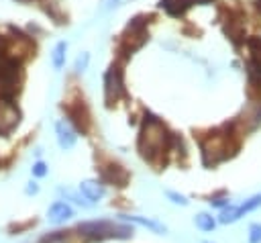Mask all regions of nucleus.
<instances>
[{
  "instance_id": "f257e3e1",
  "label": "nucleus",
  "mask_w": 261,
  "mask_h": 243,
  "mask_svg": "<svg viewBox=\"0 0 261 243\" xmlns=\"http://www.w3.org/2000/svg\"><path fill=\"white\" fill-rule=\"evenodd\" d=\"M169 139L171 137L167 135L165 127L157 118H149V120H145L141 135H139V151L145 159L153 161L163 149H167Z\"/></svg>"
},
{
  "instance_id": "f03ea898",
  "label": "nucleus",
  "mask_w": 261,
  "mask_h": 243,
  "mask_svg": "<svg viewBox=\"0 0 261 243\" xmlns=\"http://www.w3.org/2000/svg\"><path fill=\"white\" fill-rule=\"evenodd\" d=\"M77 231L84 239L88 241H104V239H126V237H133V227H126V225H114L110 221H86V223H80L77 225Z\"/></svg>"
},
{
  "instance_id": "7ed1b4c3",
  "label": "nucleus",
  "mask_w": 261,
  "mask_h": 243,
  "mask_svg": "<svg viewBox=\"0 0 261 243\" xmlns=\"http://www.w3.org/2000/svg\"><path fill=\"white\" fill-rule=\"evenodd\" d=\"M147 29H145V20L141 16H137L135 20H130V25L126 27V33H124V39H122V45L126 47V51H135L139 49L145 41H147Z\"/></svg>"
},
{
  "instance_id": "20e7f679",
  "label": "nucleus",
  "mask_w": 261,
  "mask_h": 243,
  "mask_svg": "<svg viewBox=\"0 0 261 243\" xmlns=\"http://www.w3.org/2000/svg\"><path fill=\"white\" fill-rule=\"evenodd\" d=\"M249 61H247V74L253 84L261 86V39H249Z\"/></svg>"
},
{
  "instance_id": "39448f33",
  "label": "nucleus",
  "mask_w": 261,
  "mask_h": 243,
  "mask_svg": "<svg viewBox=\"0 0 261 243\" xmlns=\"http://www.w3.org/2000/svg\"><path fill=\"white\" fill-rule=\"evenodd\" d=\"M18 69H20V63L14 57H10L4 49H0V84L12 86L14 80L18 78Z\"/></svg>"
},
{
  "instance_id": "423d86ee",
  "label": "nucleus",
  "mask_w": 261,
  "mask_h": 243,
  "mask_svg": "<svg viewBox=\"0 0 261 243\" xmlns=\"http://www.w3.org/2000/svg\"><path fill=\"white\" fill-rule=\"evenodd\" d=\"M122 94V74L118 67H110L106 74V102L112 104L118 100V96Z\"/></svg>"
},
{
  "instance_id": "0eeeda50",
  "label": "nucleus",
  "mask_w": 261,
  "mask_h": 243,
  "mask_svg": "<svg viewBox=\"0 0 261 243\" xmlns=\"http://www.w3.org/2000/svg\"><path fill=\"white\" fill-rule=\"evenodd\" d=\"M73 216V208L65 202V200H55L51 206H49V210H47V218H49V223H53V225H63L65 221H69Z\"/></svg>"
},
{
  "instance_id": "6e6552de",
  "label": "nucleus",
  "mask_w": 261,
  "mask_h": 243,
  "mask_svg": "<svg viewBox=\"0 0 261 243\" xmlns=\"http://www.w3.org/2000/svg\"><path fill=\"white\" fill-rule=\"evenodd\" d=\"M55 133H57V143L61 149H71L77 141L75 131L65 123V120H57L55 123Z\"/></svg>"
},
{
  "instance_id": "1a4fd4ad",
  "label": "nucleus",
  "mask_w": 261,
  "mask_h": 243,
  "mask_svg": "<svg viewBox=\"0 0 261 243\" xmlns=\"http://www.w3.org/2000/svg\"><path fill=\"white\" fill-rule=\"evenodd\" d=\"M80 192L84 194V198L88 200V202H98L102 196H104V184L102 182H98V180H84L82 184H80Z\"/></svg>"
},
{
  "instance_id": "9d476101",
  "label": "nucleus",
  "mask_w": 261,
  "mask_h": 243,
  "mask_svg": "<svg viewBox=\"0 0 261 243\" xmlns=\"http://www.w3.org/2000/svg\"><path fill=\"white\" fill-rule=\"evenodd\" d=\"M120 221H128V223H135V225H139V227H145V229H149V231H153V233H167V227L163 225V223H159V221H155V218H147V216H137V214H120Z\"/></svg>"
},
{
  "instance_id": "9b49d317",
  "label": "nucleus",
  "mask_w": 261,
  "mask_h": 243,
  "mask_svg": "<svg viewBox=\"0 0 261 243\" xmlns=\"http://www.w3.org/2000/svg\"><path fill=\"white\" fill-rule=\"evenodd\" d=\"M67 112H69L71 120L75 123V127H77L82 133H86V131H88V127H90V114H88L86 106H84L82 102H75L73 106H69V108H67Z\"/></svg>"
},
{
  "instance_id": "f8f14e48",
  "label": "nucleus",
  "mask_w": 261,
  "mask_h": 243,
  "mask_svg": "<svg viewBox=\"0 0 261 243\" xmlns=\"http://www.w3.org/2000/svg\"><path fill=\"white\" fill-rule=\"evenodd\" d=\"M192 2H194V0H161L159 6H161L167 14L179 16V14H184V12L192 6Z\"/></svg>"
},
{
  "instance_id": "ddd939ff",
  "label": "nucleus",
  "mask_w": 261,
  "mask_h": 243,
  "mask_svg": "<svg viewBox=\"0 0 261 243\" xmlns=\"http://www.w3.org/2000/svg\"><path fill=\"white\" fill-rule=\"evenodd\" d=\"M104 180L106 182H114L116 186H124L126 180H128V174L120 165H110L108 169H104Z\"/></svg>"
},
{
  "instance_id": "4468645a",
  "label": "nucleus",
  "mask_w": 261,
  "mask_h": 243,
  "mask_svg": "<svg viewBox=\"0 0 261 243\" xmlns=\"http://www.w3.org/2000/svg\"><path fill=\"white\" fill-rule=\"evenodd\" d=\"M194 223H196V227H198L200 231L208 233V231H214V227H216L218 221H216L212 214H208V212H198V214L194 216Z\"/></svg>"
},
{
  "instance_id": "2eb2a0df",
  "label": "nucleus",
  "mask_w": 261,
  "mask_h": 243,
  "mask_svg": "<svg viewBox=\"0 0 261 243\" xmlns=\"http://www.w3.org/2000/svg\"><path fill=\"white\" fill-rule=\"evenodd\" d=\"M241 218V212H239V206H234V204H228V206H224L222 210H220V214H218V223H222V225H228V223H234V221H239Z\"/></svg>"
},
{
  "instance_id": "dca6fc26",
  "label": "nucleus",
  "mask_w": 261,
  "mask_h": 243,
  "mask_svg": "<svg viewBox=\"0 0 261 243\" xmlns=\"http://www.w3.org/2000/svg\"><path fill=\"white\" fill-rule=\"evenodd\" d=\"M65 49H67L65 41H59V43L55 45V49H53V67H55V69H61V67H63V61H65Z\"/></svg>"
},
{
  "instance_id": "f3484780",
  "label": "nucleus",
  "mask_w": 261,
  "mask_h": 243,
  "mask_svg": "<svg viewBox=\"0 0 261 243\" xmlns=\"http://www.w3.org/2000/svg\"><path fill=\"white\" fill-rule=\"evenodd\" d=\"M59 192L65 196V198H69L71 202H75V204H80V206H92V202H88L86 198H84V194L82 192H75V190H69V188H59Z\"/></svg>"
},
{
  "instance_id": "a211bd4d",
  "label": "nucleus",
  "mask_w": 261,
  "mask_h": 243,
  "mask_svg": "<svg viewBox=\"0 0 261 243\" xmlns=\"http://www.w3.org/2000/svg\"><path fill=\"white\" fill-rule=\"evenodd\" d=\"M259 206H261V194H255L249 200H245L243 204H239V212H241V216H245L247 212H251V210H255Z\"/></svg>"
},
{
  "instance_id": "6ab92c4d",
  "label": "nucleus",
  "mask_w": 261,
  "mask_h": 243,
  "mask_svg": "<svg viewBox=\"0 0 261 243\" xmlns=\"http://www.w3.org/2000/svg\"><path fill=\"white\" fill-rule=\"evenodd\" d=\"M39 243H69V235L65 231H53L49 235H43Z\"/></svg>"
},
{
  "instance_id": "aec40b11",
  "label": "nucleus",
  "mask_w": 261,
  "mask_h": 243,
  "mask_svg": "<svg viewBox=\"0 0 261 243\" xmlns=\"http://www.w3.org/2000/svg\"><path fill=\"white\" fill-rule=\"evenodd\" d=\"M249 243H261V223L249 225Z\"/></svg>"
},
{
  "instance_id": "412c9836",
  "label": "nucleus",
  "mask_w": 261,
  "mask_h": 243,
  "mask_svg": "<svg viewBox=\"0 0 261 243\" xmlns=\"http://www.w3.org/2000/svg\"><path fill=\"white\" fill-rule=\"evenodd\" d=\"M165 196H167L173 204H179V206H188V204H190V200H188L184 194H177V192H173V190H167Z\"/></svg>"
},
{
  "instance_id": "4be33fe9",
  "label": "nucleus",
  "mask_w": 261,
  "mask_h": 243,
  "mask_svg": "<svg viewBox=\"0 0 261 243\" xmlns=\"http://www.w3.org/2000/svg\"><path fill=\"white\" fill-rule=\"evenodd\" d=\"M88 63H90V53H82V55L75 59V69H77V71H84V69L88 67Z\"/></svg>"
},
{
  "instance_id": "5701e85b",
  "label": "nucleus",
  "mask_w": 261,
  "mask_h": 243,
  "mask_svg": "<svg viewBox=\"0 0 261 243\" xmlns=\"http://www.w3.org/2000/svg\"><path fill=\"white\" fill-rule=\"evenodd\" d=\"M45 174H47V165H45L43 161L33 163V176H35V178H43Z\"/></svg>"
},
{
  "instance_id": "b1692460",
  "label": "nucleus",
  "mask_w": 261,
  "mask_h": 243,
  "mask_svg": "<svg viewBox=\"0 0 261 243\" xmlns=\"http://www.w3.org/2000/svg\"><path fill=\"white\" fill-rule=\"evenodd\" d=\"M210 204L216 206V208H224V206H228L230 202H228L226 198H214V200H210Z\"/></svg>"
},
{
  "instance_id": "393cba45",
  "label": "nucleus",
  "mask_w": 261,
  "mask_h": 243,
  "mask_svg": "<svg viewBox=\"0 0 261 243\" xmlns=\"http://www.w3.org/2000/svg\"><path fill=\"white\" fill-rule=\"evenodd\" d=\"M24 192H27V194H37V192H39V186H37L35 182H31V184L27 186V190H24Z\"/></svg>"
},
{
  "instance_id": "a878e982",
  "label": "nucleus",
  "mask_w": 261,
  "mask_h": 243,
  "mask_svg": "<svg viewBox=\"0 0 261 243\" xmlns=\"http://www.w3.org/2000/svg\"><path fill=\"white\" fill-rule=\"evenodd\" d=\"M255 4H257V8L261 10V0H255Z\"/></svg>"
},
{
  "instance_id": "bb28decb",
  "label": "nucleus",
  "mask_w": 261,
  "mask_h": 243,
  "mask_svg": "<svg viewBox=\"0 0 261 243\" xmlns=\"http://www.w3.org/2000/svg\"><path fill=\"white\" fill-rule=\"evenodd\" d=\"M16 2H27V0H16Z\"/></svg>"
},
{
  "instance_id": "cd10ccee",
  "label": "nucleus",
  "mask_w": 261,
  "mask_h": 243,
  "mask_svg": "<svg viewBox=\"0 0 261 243\" xmlns=\"http://www.w3.org/2000/svg\"><path fill=\"white\" fill-rule=\"evenodd\" d=\"M204 243H210V241H204Z\"/></svg>"
}]
</instances>
